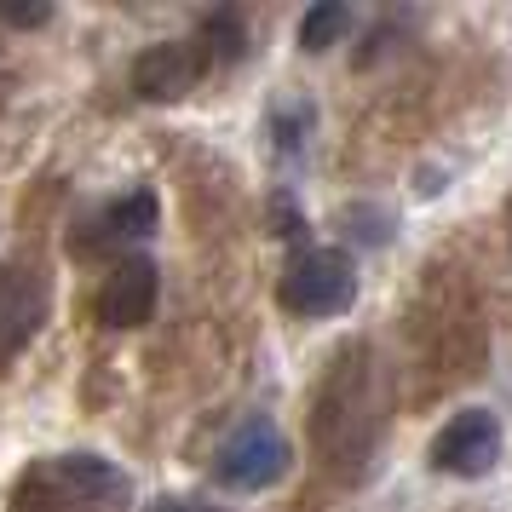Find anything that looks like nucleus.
<instances>
[{
    "label": "nucleus",
    "instance_id": "obj_1",
    "mask_svg": "<svg viewBox=\"0 0 512 512\" xmlns=\"http://www.w3.org/2000/svg\"><path fill=\"white\" fill-rule=\"evenodd\" d=\"M277 300L294 317H340L357 300V271H351V259L340 248H311L282 271Z\"/></svg>",
    "mask_w": 512,
    "mask_h": 512
},
{
    "label": "nucleus",
    "instance_id": "obj_2",
    "mask_svg": "<svg viewBox=\"0 0 512 512\" xmlns=\"http://www.w3.org/2000/svg\"><path fill=\"white\" fill-rule=\"evenodd\" d=\"M288 472V438L265 415L242 420L231 438L219 443V461H213V478L225 489H271Z\"/></svg>",
    "mask_w": 512,
    "mask_h": 512
},
{
    "label": "nucleus",
    "instance_id": "obj_3",
    "mask_svg": "<svg viewBox=\"0 0 512 512\" xmlns=\"http://www.w3.org/2000/svg\"><path fill=\"white\" fill-rule=\"evenodd\" d=\"M495 461H501V426L489 409H461L432 438V466L449 478H484Z\"/></svg>",
    "mask_w": 512,
    "mask_h": 512
},
{
    "label": "nucleus",
    "instance_id": "obj_4",
    "mask_svg": "<svg viewBox=\"0 0 512 512\" xmlns=\"http://www.w3.org/2000/svg\"><path fill=\"white\" fill-rule=\"evenodd\" d=\"M213 52L202 47V35H185V41H162V47H150L133 64V87H139V98H156V104H167V98H185L202 75H208Z\"/></svg>",
    "mask_w": 512,
    "mask_h": 512
},
{
    "label": "nucleus",
    "instance_id": "obj_5",
    "mask_svg": "<svg viewBox=\"0 0 512 512\" xmlns=\"http://www.w3.org/2000/svg\"><path fill=\"white\" fill-rule=\"evenodd\" d=\"M156 288H162V271L150 265V259H121L110 282H104V294H98V311H104V323L110 328H139L150 311H156Z\"/></svg>",
    "mask_w": 512,
    "mask_h": 512
},
{
    "label": "nucleus",
    "instance_id": "obj_6",
    "mask_svg": "<svg viewBox=\"0 0 512 512\" xmlns=\"http://www.w3.org/2000/svg\"><path fill=\"white\" fill-rule=\"evenodd\" d=\"M41 323V282L24 271H0V357L18 351Z\"/></svg>",
    "mask_w": 512,
    "mask_h": 512
},
{
    "label": "nucleus",
    "instance_id": "obj_7",
    "mask_svg": "<svg viewBox=\"0 0 512 512\" xmlns=\"http://www.w3.org/2000/svg\"><path fill=\"white\" fill-rule=\"evenodd\" d=\"M52 478L70 489L75 501H104V507L127 501V478L110 461H98V455H64V461H52Z\"/></svg>",
    "mask_w": 512,
    "mask_h": 512
},
{
    "label": "nucleus",
    "instance_id": "obj_8",
    "mask_svg": "<svg viewBox=\"0 0 512 512\" xmlns=\"http://www.w3.org/2000/svg\"><path fill=\"white\" fill-rule=\"evenodd\" d=\"M150 231H156V196H150V190H127V196H116V202L93 219V242L98 248L144 242Z\"/></svg>",
    "mask_w": 512,
    "mask_h": 512
},
{
    "label": "nucleus",
    "instance_id": "obj_9",
    "mask_svg": "<svg viewBox=\"0 0 512 512\" xmlns=\"http://www.w3.org/2000/svg\"><path fill=\"white\" fill-rule=\"evenodd\" d=\"M351 24V6H340V0H323V6H311L300 18V47L305 52H328L340 35H346Z\"/></svg>",
    "mask_w": 512,
    "mask_h": 512
},
{
    "label": "nucleus",
    "instance_id": "obj_10",
    "mask_svg": "<svg viewBox=\"0 0 512 512\" xmlns=\"http://www.w3.org/2000/svg\"><path fill=\"white\" fill-rule=\"evenodd\" d=\"M202 47L213 58H236L242 52V18H236L231 6H213L208 18H202Z\"/></svg>",
    "mask_w": 512,
    "mask_h": 512
},
{
    "label": "nucleus",
    "instance_id": "obj_11",
    "mask_svg": "<svg viewBox=\"0 0 512 512\" xmlns=\"http://www.w3.org/2000/svg\"><path fill=\"white\" fill-rule=\"evenodd\" d=\"M0 18H6V24L35 29V24H47V18H52V6H0Z\"/></svg>",
    "mask_w": 512,
    "mask_h": 512
},
{
    "label": "nucleus",
    "instance_id": "obj_12",
    "mask_svg": "<svg viewBox=\"0 0 512 512\" xmlns=\"http://www.w3.org/2000/svg\"><path fill=\"white\" fill-rule=\"evenodd\" d=\"M150 512H208V507H196V501H156Z\"/></svg>",
    "mask_w": 512,
    "mask_h": 512
}]
</instances>
